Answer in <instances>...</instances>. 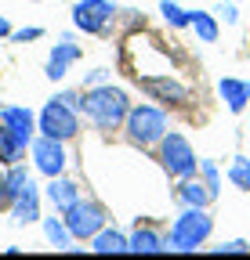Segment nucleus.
Listing matches in <instances>:
<instances>
[{
  "label": "nucleus",
  "instance_id": "21",
  "mask_svg": "<svg viewBox=\"0 0 250 260\" xmlns=\"http://www.w3.org/2000/svg\"><path fill=\"white\" fill-rule=\"evenodd\" d=\"M192 29H196V37L203 44H214L217 40V22L207 15V11H192Z\"/></svg>",
  "mask_w": 250,
  "mask_h": 260
},
{
  "label": "nucleus",
  "instance_id": "18",
  "mask_svg": "<svg viewBox=\"0 0 250 260\" xmlns=\"http://www.w3.org/2000/svg\"><path fill=\"white\" fill-rule=\"evenodd\" d=\"M22 141L11 134V130L4 126V123H0V162H8V167H15V162L22 159Z\"/></svg>",
  "mask_w": 250,
  "mask_h": 260
},
{
  "label": "nucleus",
  "instance_id": "22",
  "mask_svg": "<svg viewBox=\"0 0 250 260\" xmlns=\"http://www.w3.org/2000/svg\"><path fill=\"white\" fill-rule=\"evenodd\" d=\"M160 15L174 25V29H185V25H192V11H181L178 4H174V0H163V4H160Z\"/></svg>",
  "mask_w": 250,
  "mask_h": 260
},
{
  "label": "nucleus",
  "instance_id": "2",
  "mask_svg": "<svg viewBox=\"0 0 250 260\" xmlns=\"http://www.w3.org/2000/svg\"><path fill=\"white\" fill-rule=\"evenodd\" d=\"M210 232H214V220L207 217V206H185V213L171 228L167 246L178 253H189V249H200L210 239Z\"/></svg>",
  "mask_w": 250,
  "mask_h": 260
},
{
  "label": "nucleus",
  "instance_id": "6",
  "mask_svg": "<svg viewBox=\"0 0 250 260\" xmlns=\"http://www.w3.org/2000/svg\"><path fill=\"white\" fill-rule=\"evenodd\" d=\"M62 220H66V228L73 232V239H95L105 228V210L98 203H91V199H76Z\"/></svg>",
  "mask_w": 250,
  "mask_h": 260
},
{
  "label": "nucleus",
  "instance_id": "3",
  "mask_svg": "<svg viewBox=\"0 0 250 260\" xmlns=\"http://www.w3.org/2000/svg\"><path fill=\"white\" fill-rule=\"evenodd\" d=\"M123 130H127V141L138 145V148H149V145H160L163 134H167V116L152 105H134L123 119Z\"/></svg>",
  "mask_w": 250,
  "mask_h": 260
},
{
  "label": "nucleus",
  "instance_id": "27",
  "mask_svg": "<svg viewBox=\"0 0 250 260\" xmlns=\"http://www.w3.org/2000/svg\"><path fill=\"white\" fill-rule=\"evenodd\" d=\"M0 206H11V191H8V174L0 170Z\"/></svg>",
  "mask_w": 250,
  "mask_h": 260
},
{
  "label": "nucleus",
  "instance_id": "10",
  "mask_svg": "<svg viewBox=\"0 0 250 260\" xmlns=\"http://www.w3.org/2000/svg\"><path fill=\"white\" fill-rule=\"evenodd\" d=\"M0 123H4L11 134L22 141V145H29L33 141V112L29 109H22V105H8V109H0Z\"/></svg>",
  "mask_w": 250,
  "mask_h": 260
},
{
  "label": "nucleus",
  "instance_id": "11",
  "mask_svg": "<svg viewBox=\"0 0 250 260\" xmlns=\"http://www.w3.org/2000/svg\"><path fill=\"white\" fill-rule=\"evenodd\" d=\"M11 210H15V220H18V224L40 220V195H37V184H33V181H25V188L11 199Z\"/></svg>",
  "mask_w": 250,
  "mask_h": 260
},
{
  "label": "nucleus",
  "instance_id": "23",
  "mask_svg": "<svg viewBox=\"0 0 250 260\" xmlns=\"http://www.w3.org/2000/svg\"><path fill=\"white\" fill-rule=\"evenodd\" d=\"M200 170H203V177H207L203 184L210 188V195H217V191H221V177H217V167H214L210 159H203V162H200Z\"/></svg>",
  "mask_w": 250,
  "mask_h": 260
},
{
  "label": "nucleus",
  "instance_id": "16",
  "mask_svg": "<svg viewBox=\"0 0 250 260\" xmlns=\"http://www.w3.org/2000/svg\"><path fill=\"white\" fill-rule=\"evenodd\" d=\"M210 199H214V195H210L207 184H200L192 177H181V188H178V203L181 206H207Z\"/></svg>",
  "mask_w": 250,
  "mask_h": 260
},
{
  "label": "nucleus",
  "instance_id": "14",
  "mask_svg": "<svg viewBox=\"0 0 250 260\" xmlns=\"http://www.w3.org/2000/svg\"><path fill=\"white\" fill-rule=\"evenodd\" d=\"M217 94L225 98L229 112H243L246 102H250V83L246 80H221V83H217Z\"/></svg>",
  "mask_w": 250,
  "mask_h": 260
},
{
  "label": "nucleus",
  "instance_id": "29",
  "mask_svg": "<svg viewBox=\"0 0 250 260\" xmlns=\"http://www.w3.org/2000/svg\"><path fill=\"white\" fill-rule=\"evenodd\" d=\"M8 32H11V25H8L4 18H0V40H4V37H8Z\"/></svg>",
  "mask_w": 250,
  "mask_h": 260
},
{
  "label": "nucleus",
  "instance_id": "24",
  "mask_svg": "<svg viewBox=\"0 0 250 260\" xmlns=\"http://www.w3.org/2000/svg\"><path fill=\"white\" fill-rule=\"evenodd\" d=\"M40 37H44V29H37V25H29V29H18V32H15L18 44H25V40H40Z\"/></svg>",
  "mask_w": 250,
  "mask_h": 260
},
{
  "label": "nucleus",
  "instance_id": "28",
  "mask_svg": "<svg viewBox=\"0 0 250 260\" xmlns=\"http://www.w3.org/2000/svg\"><path fill=\"white\" fill-rule=\"evenodd\" d=\"M105 80V69H95V73H87V83H102Z\"/></svg>",
  "mask_w": 250,
  "mask_h": 260
},
{
  "label": "nucleus",
  "instance_id": "4",
  "mask_svg": "<svg viewBox=\"0 0 250 260\" xmlns=\"http://www.w3.org/2000/svg\"><path fill=\"white\" fill-rule=\"evenodd\" d=\"M76 94H62V98H51L40 112V130L47 138H58V141H69L76 130H80V119H76Z\"/></svg>",
  "mask_w": 250,
  "mask_h": 260
},
{
  "label": "nucleus",
  "instance_id": "8",
  "mask_svg": "<svg viewBox=\"0 0 250 260\" xmlns=\"http://www.w3.org/2000/svg\"><path fill=\"white\" fill-rule=\"evenodd\" d=\"M33 162L37 170L47 174V177H58L62 170H66V152H62V141L58 138H37L33 141Z\"/></svg>",
  "mask_w": 250,
  "mask_h": 260
},
{
  "label": "nucleus",
  "instance_id": "9",
  "mask_svg": "<svg viewBox=\"0 0 250 260\" xmlns=\"http://www.w3.org/2000/svg\"><path fill=\"white\" fill-rule=\"evenodd\" d=\"M138 83L156 98V102H167V105H185L189 102V87L171 80V76H142L138 73Z\"/></svg>",
  "mask_w": 250,
  "mask_h": 260
},
{
  "label": "nucleus",
  "instance_id": "25",
  "mask_svg": "<svg viewBox=\"0 0 250 260\" xmlns=\"http://www.w3.org/2000/svg\"><path fill=\"white\" fill-rule=\"evenodd\" d=\"M246 249H250V246H246L243 239H236V242H225V246H217L214 253H246Z\"/></svg>",
  "mask_w": 250,
  "mask_h": 260
},
{
  "label": "nucleus",
  "instance_id": "7",
  "mask_svg": "<svg viewBox=\"0 0 250 260\" xmlns=\"http://www.w3.org/2000/svg\"><path fill=\"white\" fill-rule=\"evenodd\" d=\"M113 15H116V8L109 4V0H76V4H73V22H76V29L91 32V37L105 32L109 22H113Z\"/></svg>",
  "mask_w": 250,
  "mask_h": 260
},
{
  "label": "nucleus",
  "instance_id": "15",
  "mask_svg": "<svg viewBox=\"0 0 250 260\" xmlns=\"http://www.w3.org/2000/svg\"><path fill=\"white\" fill-rule=\"evenodd\" d=\"M91 242H95V246H91L95 253H131V239L120 235L116 228H102V232L91 239Z\"/></svg>",
  "mask_w": 250,
  "mask_h": 260
},
{
  "label": "nucleus",
  "instance_id": "1",
  "mask_svg": "<svg viewBox=\"0 0 250 260\" xmlns=\"http://www.w3.org/2000/svg\"><path fill=\"white\" fill-rule=\"evenodd\" d=\"M80 109L98 130H116V126H123V119H127L131 102H127V90H120L113 83H102V87H91L80 98Z\"/></svg>",
  "mask_w": 250,
  "mask_h": 260
},
{
  "label": "nucleus",
  "instance_id": "5",
  "mask_svg": "<svg viewBox=\"0 0 250 260\" xmlns=\"http://www.w3.org/2000/svg\"><path fill=\"white\" fill-rule=\"evenodd\" d=\"M160 162H163V170L171 177H192L196 167H200L192 145L185 141L181 134H163V141H160Z\"/></svg>",
  "mask_w": 250,
  "mask_h": 260
},
{
  "label": "nucleus",
  "instance_id": "12",
  "mask_svg": "<svg viewBox=\"0 0 250 260\" xmlns=\"http://www.w3.org/2000/svg\"><path fill=\"white\" fill-rule=\"evenodd\" d=\"M76 58H80V47H76L69 37H62V44H54V51H51V58H47V80H62Z\"/></svg>",
  "mask_w": 250,
  "mask_h": 260
},
{
  "label": "nucleus",
  "instance_id": "17",
  "mask_svg": "<svg viewBox=\"0 0 250 260\" xmlns=\"http://www.w3.org/2000/svg\"><path fill=\"white\" fill-rule=\"evenodd\" d=\"M160 249H167L163 239L156 235L152 228H142V224H138V232L131 235V253H160Z\"/></svg>",
  "mask_w": 250,
  "mask_h": 260
},
{
  "label": "nucleus",
  "instance_id": "13",
  "mask_svg": "<svg viewBox=\"0 0 250 260\" xmlns=\"http://www.w3.org/2000/svg\"><path fill=\"white\" fill-rule=\"evenodd\" d=\"M76 199H80V191H76V184H73V181L51 177V184H47V203H51L58 213H66V210H69Z\"/></svg>",
  "mask_w": 250,
  "mask_h": 260
},
{
  "label": "nucleus",
  "instance_id": "19",
  "mask_svg": "<svg viewBox=\"0 0 250 260\" xmlns=\"http://www.w3.org/2000/svg\"><path fill=\"white\" fill-rule=\"evenodd\" d=\"M44 235H47V242H51L54 249H69V239H73V232L66 228V220H62V217H47V220H44Z\"/></svg>",
  "mask_w": 250,
  "mask_h": 260
},
{
  "label": "nucleus",
  "instance_id": "26",
  "mask_svg": "<svg viewBox=\"0 0 250 260\" xmlns=\"http://www.w3.org/2000/svg\"><path fill=\"white\" fill-rule=\"evenodd\" d=\"M217 15H221L229 25H236V18H239V11H236V4H221V8H217Z\"/></svg>",
  "mask_w": 250,
  "mask_h": 260
},
{
  "label": "nucleus",
  "instance_id": "20",
  "mask_svg": "<svg viewBox=\"0 0 250 260\" xmlns=\"http://www.w3.org/2000/svg\"><path fill=\"white\" fill-rule=\"evenodd\" d=\"M229 184H236L239 191H250V159H246V155H236V159H232Z\"/></svg>",
  "mask_w": 250,
  "mask_h": 260
},
{
  "label": "nucleus",
  "instance_id": "30",
  "mask_svg": "<svg viewBox=\"0 0 250 260\" xmlns=\"http://www.w3.org/2000/svg\"><path fill=\"white\" fill-rule=\"evenodd\" d=\"M246 130H250V119H246Z\"/></svg>",
  "mask_w": 250,
  "mask_h": 260
}]
</instances>
